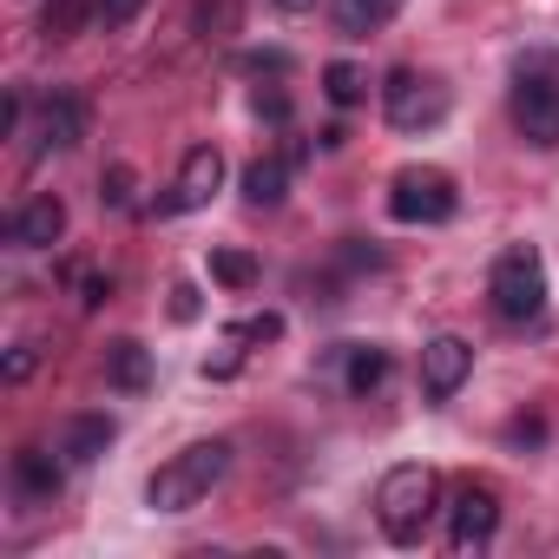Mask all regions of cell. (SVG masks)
Here are the masks:
<instances>
[{"label":"cell","instance_id":"obj_1","mask_svg":"<svg viewBox=\"0 0 559 559\" xmlns=\"http://www.w3.org/2000/svg\"><path fill=\"white\" fill-rule=\"evenodd\" d=\"M224 474H230V441H191L145 480V507L152 513H191L211 500V487Z\"/></svg>","mask_w":559,"mask_h":559},{"label":"cell","instance_id":"obj_2","mask_svg":"<svg viewBox=\"0 0 559 559\" xmlns=\"http://www.w3.org/2000/svg\"><path fill=\"white\" fill-rule=\"evenodd\" d=\"M435 507H441V480H435V467H421V461L389 467L382 487H376V520H382V533H389L395 546H421Z\"/></svg>","mask_w":559,"mask_h":559},{"label":"cell","instance_id":"obj_3","mask_svg":"<svg viewBox=\"0 0 559 559\" xmlns=\"http://www.w3.org/2000/svg\"><path fill=\"white\" fill-rule=\"evenodd\" d=\"M487 297H493V317L500 323H533L546 310V263L539 250H507L493 257V276H487Z\"/></svg>","mask_w":559,"mask_h":559},{"label":"cell","instance_id":"obj_4","mask_svg":"<svg viewBox=\"0 0 559 559\" xmlns=\"http://www.w3.org/2000/svg\"><path fill=\"white\" fill-rule=\"evenodd\" d=\"M454 211H461V191H454L448 171H435V165H402V171L389 178V217H395V224H448Z\"/></svg>","mask_w":559,"mask_h":559},{"label":"cell","instance_id":"obj_5","mask_svg":"<svg viewBox=\"0 0 559 559\" xmlns=\"http://www.w3.org/2000/svg\"><path fill=\"white\" fill-rule=\"evenodd\" d=\"M382 112H389L395 132H435L448 119V86L415 73V67H395L389 86H382Z\"/></svg>","mask_w":559,"mask_h":559},{"label":"cell","instance_id":"obj_6","mask_svg":"<svg viewBox=\"0 0 559 559\" xmlns=\"http://www.w3.org/2000/svg\"><path fill=\"white\" fill-rule=\"evenodd\" d=\"M507 112H513V126H520L526 145H546V152L559 145V80H546V73H520Z\"/></svg>","mask_w":559,"mask_h":559},{"label":"cell","instance_id":"obj_7","mask_svg":"<svg viewBox=\"0 0 559 559\" xmlns=\"http://www.w3.org/2000/svg\"><path fill=\"white\" fill-rule=\"evenodd\" d=\"M493 526H500V500L467 480V487L448 500V546H454V552H480V546L493 539Z\"/></svg>","mask_w":559,"mask_h":559},{"label":"cell","instance_id":"obj_8","mask_svg":"<svg viewBox=\"0 0 559 559\" xmlns=\"http://www.w3.org/2000/svg\"><path fill=\"white\" fill-rule=\"evenodd\" d=\"M80 139H86V99L53 86L40 99V119H34V152H73Z\"/></svg>","mask_w":559,"mask_h":559},{"label":"cell","instance_id":"obj_9","mask_svg":"<svg viewBox=\"0 0 559 559\" xmlns=\"http://www.w3.org/2000/svg\"><path fill=\"white\" fill-rule=\"evenodd\" d=\"M467 376H474V349H467L461 336H435V343L421 349V395H428V402H454Z\"/></svg>","mask_w":559,"mask_h":559},{"label":"cell","instance_id":"obj_10","mask_svg":"<svg viewBox=\"0 0 559 559\" xmlns=\"http://www.w3.org/2000/svg\"><path fill=\"white\" fill-rule=\"evenodd\" d=\"M217 185H224V152H217V145H191L185 165H178V185H171V198H165L158 211H165V217H171V211H198V204H211Z\"/></svg>","mask_w":559,"mask_h":559},{"label":"cell","instance_id":"obj_11","mask_svg":"<svg viewBox=\"0 0 559 559\" xmlns=\"http://www.w3.org/2000/svg\"><path fill=\"white\" fill-rule=\"evenodd\" d=\"M67 237V204L47 191V198H34V204H21L14 217H8V243L14 250H53Z\"/></svg>","mask_w":559,"mask_h":559},{"label":"cell","instance_id":"obj_12","mask_svg":"<svg viewBox=\"0 0 559 559\" xmlns=\"http://www.w3.org/2000/svg\"><path fill=\"white\" fill-rule=\"evenodd\" d=\"M60 487H67V467H60L47 448H21V454H14V493H21V500L47 507V500H60Z\"/></svg>","mask_w":559,"mask_h":559},{"label":"cell","instance_id":"obj_13","mask_svg":"<svg viewBox=\"0 0 559 559\" xmlns=\"http://www.w3.org/2000/svg\"><path fill=\"white\" fill-rule=\"evenodd\" d=\"M106 382H112L119 395H145V389H152V349L132 343V336L106 343Z\"/></svg>","mask_w":559,"mask_h":559},{"label":"cell","instance_id":"obj_14","mask_svg":"<svg viewBox=\"0 0 559 559\" xmlns=\"http://www.w3.org/2000/svg\"><path fill=\"white\" fill-rule=\"evenodd\" d=\"M389 382V349L382 343H349L343 349V389L349 395H376Z\"/></svg>","mask_w":559,"mask_h":559},{"label":"cell","instance_id":"obj_15","mask_svg":"<svg viewBox=\"0 0 559 559\" xmlns=\"http://www.w3.org/2000/svg\"><path fill=\"white\" fill-rule=\"evenodd\" d=\"M112 435H119V428H112V415H73V421H67V441H60V454H67L73 467H86V461H99V454L112 448Z\"/></svg>","mask_w":559,"mask_h":559},{"label":"cell","instance_id":"obj_16","mask_svg":"<svg viewBox=\"0 0 559 559\" xmlns=\"http://www.w3.org/2000/svg\"><path fill=\"white\" fill-rule=\"evenodd\" d=\"M402 14V0H336V34L349 40H369L376 27H389Z\"/></svg>","mask_w":559,"mask_h":559},{"label":"cell","instance_id":"obj_17","mask_svg":"<svg viewBox=\"0 0 559 559\" xmlns=\"http://www.w3.org/2000/svg\"><path fill=\"white\" fill-rule=\"evenodd\" d=\"M284 191H290V158H257L250 171H243V198L250 204H284Z\"/></svg>","mask_w":559,"mask_h":559},{"label":"cell","instance_id":"obj_18","mask_svg":"<svg viewBox=\"0 0 559 559\" xmlns=\"http://www.w3.org/2000/svg\"><path fill=\"white\" fill-rule=\"evenodd\" d=\"M323 93H330V106H362L369 99V73L336 60V67H323Z\"/></svg>","mask_w":559,"mask_h":559},{"label":"cell","instance_id":"obj_19","mask_svg":"<svg viewBox=\"0 0 559 559\" xmlns=\"http://www.w3.org/2000/svg\"><path fill=\"white\" fill-rule=\"evenodd\" d=\"M211 276L224 290H250L257 284V257L250 250H211Z\"/></svg>","mask_w":559,"mask_h":559},{"label":"cell","instance_id":"obj_20","mask_svg":"<svg viewBox=\"0 0 559 559\" xmlns=\"http://www.w3.org/2000/svg\"><path fill=\"white\" fill-rule=\"evenodd\" d=\"M80 21H93V0H53L47 21H40V34H47V40H73Z\"/></svg>","mask_w":559,"mask_h":559},{"label":"cell","instance_id":"obj_21","mask_svg":"<svg viewBox=\"0 0 559 559\" xmlns=\"http://www.w3.org/2000/svg\"><path fill=\"white\" fill-rule=\"evenodd\" d=\"M99 204H112V211L132 204V165H112V171L99 178Z\"/></svg>","mask_w":559,"mask_h":559},{"label":"cell","instance_id":"obj_22","mask_svg":"<svg viewBox=\"0 0 559 559\" xmlns=\"http://www.w3.org/2000/svg\"><path fill=\"white\" fill-rule=\"evenodd\" d=\"M139 8L145 0H93V21L99 27H126V21H139Z\"/></svg>","mask_w":559,"mask_h":559},{"label":"cell","instance_id":"obj_23","mask_svg":"<svg viewBox=\"0 0 559 559\" xmlns=\"http://www.w3.org/2000/svg\"><path fill=\"white\" fill-rule=\"evenodd\" d=\"M171 317H178V323H198V317H204L198 284H171Z\"/></svg>","mask_w":559,"mask_h":559},{"label":"cell","instance_id":"obj_24","mask_svg":"<svg viewBox=\"0 0 559 559\" xmlns=\"http://www.w3.org/2000/svg\"><path fill=\"white\" fill-rule=\"evenodd\" d=\"M34 369H40V349H34V343H21V349H14V356H8V369H0V376H8V382H14V389H21V382H27V376H34Z\"/></svg>","mask_w":559,"mask_h":559},{"label":"cell","instance_id":"obj_25","mask_svg":"<svg viewBox=\"0 0 559 559\" xmlns=\"http://www.w3.org/2000/svg\"><path fill=\"white\" fill-rule=\"evenodd\" d=\"M230 336H250V343H276L284 336V317H250L243 330H230Z\"/></svg>","mask_w":559,"mask_h":559},{"label":"cell","instance_id":"obj_26","mask_svg":"<svg viewBox=\"0 0 559 559\" xmlns=\"http://www.w3.org/2000/svg\"><path fill=\"white\" fill-rule=\"evenodd\" d=\"M112 297V276H80V310H99Z\"/></svg>","mask_w":559,"mask_h":559},{"label":"cell","instance_id":"obj_27","mask_svg":"<svg viewBox=\"0 0 559 559\" xmlns=\"http://www.w3.org/2000/svg\"><path fill=\"white\" fill-rule=\"evenodd\" d=\"M243 73H290V53H243Z\"/></svg>","mask_w":559,"mask_h":559},{"label":"cell","instance_id":"obj_28","mask_svg":"<svg viewBox=\"0 0 559 559\" xmlns=\"http://www.w3.org/2000/svg\"><path fill=\"white\" fill-rule=\"evenodd\" d=\"M507 441L533 448V441H546V421H539V415H526V421H513V428H507Z\"/></svg>","mask_w":559,"mask_h":559},{"label":"cell","instance_id":"obj_29","mask_svg":"<svg viewBox=\"0 0 559 559\" xmlns=\"http://www.w3.org/2000/svg\"><path fill=\"white\" fill-rule=\"evenodd\" d=\"M257 112H270L276 126H284V119H290V99H284V93H257Z\"/></svg>","mask_w":559,"mask_h":559},{"label":"cell","instance_id":"obj_30","mask_svg":"<svg viewBox=\"0 0 559 559\" xmlns=\"http://www.w3.org/2000/svg\"><path fill=\"white\" fill-rule=\"evenodd\" d=\"M270 8H276V14H310L317 0H270Z\"/></svg>","mask_w":559,"mask_h":559}]
</instances>
